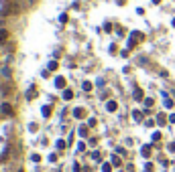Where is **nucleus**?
<instances>
[{
    "instance_id": "f257e3e1",
    "label": "nucleus",
    "mask_w": 175,
    "mask_h": 172,
    "mask_svg": "<svg viewBox=\"0 0 175 172\" xmlns=\"http://www.w3.org/2000/svg\"><path fill=\"white\" fill-rule=\"evenodd\" d=\"M141 41H142V33H139V31L130 33V39H128V49H132V47H135L136 43H141Z\"/></svg>"
},
{
    "instance_id": "f03ea898",
    "label": "nucleus",
    "mask_w": 175,
    "mask_h": 172,
    "mask_svg": "<svg viewBox=\"0 0 175 172\" xmlns=\"http://www.w3.org/2000/svg\"><path fill=\"white\" fill-rule=\"evenodd\" d=\"M0 112L4 113V115H12V105L4 101V103H2V107H0Z\"/></svg>"
},
{
    "instance_id": "7ed1b4c3",
    "label": "nucleus",
    "mask_w": 175,
    "mask_h": 172,
    "mask_svg": "<svg viewBox=\"0 0 175 172\" xmlns=\"http://www.w3.org/2000/svg\"><path fill=\"white\" fill-rule=\"evenodd\" d=\"M74 118H77V119L86 118V109H84V107H75L74 109Z\"/></svg>"
},
{
    "instance_id": "20e7f679",
    "label": "nucleus",
    "mask_w": 175,
    "mask_h": 172,
    "mask_svg": "<svg viewBox=\"0 0 175 172\" xmlns=\"http://www.w3.org/2000/svg\"><path fill=\"white\" fill-rule=\"evenodd\" d=\"M55 87L57 89H65V77H55Z\"/></svg>"
},
{
    "instance_id": "39448f33",
    "label": "nucleus",
    "mask_w": 175,
    "mask_h": 172,
    "mask_svg": "<svg viewBox=\"0 0 175 172\" xmlns=\"http://www.w3.org/2000/svg\"><path fill=\"white\" fill-rule=\"evenodd\" d=\"M8 41V31L6 28H0V45H4Z\"/></svg>"
},
{
    "instance_id": "423d86ee",
    "label": "nucleus",
    "mask_w": 175,
    "mask_h": 172,
    "mask_svg": "<svg viewBox=\"0 0 175 172\" xmlns=\"http://www.w3.org/2000/svg\"><path fill=\"white\" fill-rule=\"evenodd\" d=\"M141 154L145 156V158H151V146H149V144H145V146L141 148Z\"/></svg>"
},
{
    "instance_id": "0eeeda50",
    "label": "nucleus",
    "mask_w": 175,
    "mask_h": 172,
    "mask_svg": "<svg viewBox=\"0 0 175 172\" xmlns=\"http://www.w3.org/2000/svg\"><path fill=\"white\" fill-rule=\"evenodd\" d=\"M132 95H135V99H136V101H141L142 97H145V93H142V89H141V87H136V89H135V93H132Z\"/></svg>"
},
{
    "instance_id": "6e6552de",
    "label": "nucleus",
    "mask_w": 175,
    "mask_h": 172,
    "mask_svg": "<svg viewBox=\"0 0 175 172\" xmlns=\"http://www.w3.org/2000/svg\"><path fill=\"white\" fill-rule=\"evenodd\" d=\"M106 109H108V112H116V109H118V103H116V101H108Z\"/></svg>"
},
{
    "instance_id": "1a4fd4ad",
    "label": "nucleus",
    "mask_w": 175,
    "mask_h": 172,
    "mask_svg": "<svg viewBox=\"0 0 175 172\" xmlns=\"http://www.w3.org/2000/svg\"><path fill=\"white\" fill-rule=\"evenodd\" d=\"M157 124H159V126H165V124H167V118H165V113H159V115H157Z\"/></svg>"
},
{
    "instance_id": "9d476101",
    "label": "nucleus",
    "mask_w": 175,
    "mask_h": 172,
    "mask_svg": "<svg viewBox=\"0 0 175 172\" xmlns=\"http://www.w3.org/2000/svg\"><path fill=\"white\" fill-rule=\"evenodd\" d=\"M132 119H135V122H142V112L135 109V112H132Z\"/></svg>"
},
{
    "instance_id": "9b49d317",
    "label": "nucleus",
    "mask_w": 175,
    "mask_h": 172,
    "mask_svg": "<svg viewBox=\"0 0 175 172\" xmlns=\"http://www.w3.org/2000/svg\"><path fill=\"white\" fill-rule=\"evenodd\" d=\"M71 97H74V91H71V89H65V91H63V99L69 101Z\"/></svg>"
},
{
    "instance_id": "f8f14e48",
    "label": "nucleus",
    "mask_w": 175,
    "mask_h": 172,
    "mask_svg": "<svg viewBox=\"0 0 175 172\" xmlns=\"http://www.w3.org/2000/svg\"><path fill=\"white\" fill-rule=\"evenodd\" d=\"M41 113H43V118H49V115H51V107H49V105H43Z\"/></svg>"
},
{
    "instance_id": "ddd939ff",
    "label": "nucleus",
    "mask_w": 175,
    "mask_h": 172,
    "mask_svg": "<svg viewBox=\"0 0 175 172\" xmlns=\"http://www.w3.org/2000/svg\"><path fill=\"white\" fill-rule=\"evenodd\" d=\"M102 172H112V162H104L102 164Z\"/></svg>"
},
{
    "instance_id": "4468645a",
    "label": "nucleus",
    "mask_w": 175,
    "mask_h": 172,
    "mask_svg": "<svg viewBox=\"0 0 175 172\" xmlns=\"http://www.w3.org/2000/svg\"><path fill=\"white\" fill-rule=\"evenodd\" d=\"M112 166H122L120 156H112Z\"/></svg>"
},
{
    "instance_id": "2eb2a0df",
    "label": "nucleus",
    "mask_w": 175,
    "mask_h": 172,
    "mask_svg": "<svg viewBox=\"0 0 175 172\" xmlns=\"http://www.w3.org/2000/svg\"><path fill=\"white\" fill-rule=\"evenodd\" d=\"M81 87H84V91H92V87H94V85H92L90 81H84V85H81Z\"/></svg>"
},
{
    "instance_id": "dca6fc26",
    "label": "nucleus",
    "mask_w": 175,
    "mask_h": 172,
    "mask_svg": "<svg viewBox=\"0 0 175 172\" xmlns=\"http://www.w3.org/2000/svg\"><path fill=\"white\" fill-rule=\"evenodd\" d=\"M77 132H80V136H81V138H86V136H88V128H86V126H81L80 130H77Z\"/></svg>"
},
{
    "instance_id": "f3484780",
    "label": "nucleus",
    "mask_w": 175,
    "mask_h": 172,
    "mask_svg": "<svg viewBox=\"0 0 175 172\" xmlns=\"http://www.w3.org/2000/svg\"><path fill=\"white\" fill-rule=\"evenodd\" d=\"M47 69H49V71H55V69H57V61H51Z\"/></svg>"
},
{
    "instance_id": "a211bd4d",
    "label": "nucleus",
    "mask_w": 175,
    "mask_h": 172,
    "mask_svg": "<svg viewBox=\"0 0 175 172\" xmlns=\"http://www.w3.org/2000/svg\"><path fill=\"white\" fill-rule=\"evenodd\" d=\"M165 107L171 109V107H173V99H169V97H167V99H165Z\"/></svg>"
},
{
    "instance_id": "6ab92c4d",
    "label": "nucleus",
    "mask_w": 175,
    "mask_h": 172,
    "mask_svg": "<svg viewBox=\"0 0 175 172\" xmlns=\"http://www.w3.org/2000/svg\"><path fill=\"white\" fill-rule=\"evenodd\" d=\"M153 140L159 142V140H161V132H153Z\"/></svg>"
},
{
    "instance_id": "aec40b11",
    "label": "nucleus",
    "mask_w": 175,
    "mask_h": 172,
    "mask_svg": "<svg viewBox=\"0 0 175 172\" xmlns=\"http://www.w3.org/2000/svg\"><path fill=\"white\" fill-rule=\"evenodd\" d=\"M59 22H61V24H65V22H67V14H61V16H59Z\"/></svg>"
},
{
    "instance_id": "412c9836",
    "label": "nucleus",
    "mask_w": 175,
    "mask_h": 172,
    "mask_svg": "<svg viewBox=\"0 0 175 172\" xmlns=\"http://www.w3.org/2000/svg\"><path fill=\"white\" fill-rule=\"evenodd\" d=\"M27 97H29V99H33V97H35V89H33V87H31V89H29V93H27Z\"/></svg>"
},
{
    "instance_id": "4be33fe9",
    "label": "nucleus",
    "mask_w": 175,
    "mask_h": 172,
    "mask_svg": "<svg viewBox=\"0 0 175 172\" xmlns=\"http://www.w3.org/2000/svg\"><path fill=\"white\" fill-rule=\"evenodd\" d=\"M57 148L63 150V148H65V142H63V140H57Z\"/></svg>"
},
{
    "instance_id": "5701e85b",
    "label": "nucleus",
    "mask_w": 175,
    "mask_h": 172,
    "mask_svg": "<svg viewBox=\"0 0 175 172\" xmlns=\"http://www.w3.org/2000/svg\"><path fill=\"white\" fill-rule=\"evenodd\" d=\"M153 103H155V101L151 99V97H147V99H145V105H147V107H151V105H153Z\"/></svg>"
},
{
    "instance_id": "b1692460",
    "label": "nucleus",
    "mask_w": 175,
    "mask_h": 172,
    "mask_svg": "<svg viewBox=\"0 0 175 172\" xmlns=\"http://www.w3.org/2000/svg\"><path fill=\"white\" fill-rule=\"evenodd\" d=\"M2 75H4V77H8V75H10V69H8V67H4V69H2Z\"/></svg>"
},
{
    "instance_id": "393cba45",
    "label": "nucleus",
    "mask_w": 175,
    "mask_h": 172,
    "mask_svg": "<svg viewBox=\"0 0 175 172\" xmlns=\"http://www.w3.org/2000/svg\"><path fill=\"white\" fill-rule=\"evenodd\" d=\"M31 160H33V162H39L41 156H39V154H33V156H31Z\"/></svg>"
},
{
    "instance_id": "a878e982",
    "label": "nucleus",
    "mask_w": 175,
    "mask_h": 172,
    "mask_svg": "<svg viewBox=\"0 0 175 172\" xmlns=\"http://www.w3.org/2000/svg\"><path fill=\"white\" fill-rule=\"evenodd\" d=\"M169 152L175 154V142H171V144H169Z\"/></svg>"
},
{
    "instance_id": "bb28decb",
    "label": "nucleus",
    "mask_w": 175,
    "mask_h": 172,
    "mask_svg": "<svg viewBox=\"0 0 175 172\" xmlns=\"http://www.w3.org/2000/svg\"><path fill=\"white\" fill-rule=\"evenodd\" d=\"M169 122H171V124H175V113H173V115H169Z\"/></svg>"
},
{
    "instance_id": "cd10ccee",
    "label": "nucleus",
    "mask_w": 175,
    "mask_h": 172,
    "mask_svg": "<svg viewBox=\"0 0 175 172\" xmlns=\"http://www.w3.org/2000/svg\"><path fill=\"white\" fill-rule=\"evenodd\" d=\"M124 2H126V0H116V4H118V6H122Z\"/></svg>"
},
{
    "instance_id": "c85d7f7f",
    "label": "nucleus",
    "mask_w": 175,
    "mask_h": 172,
    "mask_svg": "<svg viewBox=\"0 0 175 172\" xmlns=\"http://www.w3.org/2000/svg\"><path fill=\"white\" fill-rule=\"evenodd\" d=\"M159 2H161V0H153V4H159Z\"/></svg>"
},
{
    "instance_id": "c756f323",
    "label": "nucleus",
    "mask_w": 175,
    "mask_h": 172,
    "mask_svg": "<svg viewBox=\"0 0 175 172\" xmlns=\"http://www.w3.org/2000/svg\"><path fill=\"white\" fill-rule=\"evenodd\" d=\"M173 27H175V18H173Z\"/></svg>"
},
{
    "instance_id": "7c9ffc66",
    "label": "nucleus",
    "mask_w": 175,
    "mask_h": 172,
    "mask_svg": "<svg viewBox=\"0 0 175 172\" xmlns=\"http://www.w3.org/2000/svg\"><path fill=\"white\" fill-rule=\"evenodd\" d=\"M0 24H2V20H0Z\"/></svg>"
}]
</instances>
